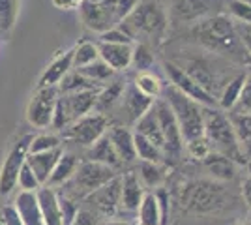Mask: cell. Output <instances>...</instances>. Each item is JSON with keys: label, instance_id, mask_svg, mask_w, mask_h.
I'll return each mask as SVG.
<instances>
[{"label": "cell", "instance_id": "cell-1", "mask_svg": "<svg viewBox=\"0 0 251 225\" xmlns=\"http://www.w3.org/2000/svg\"><path fill=\"white\" fill-rule=\"evenodd\" d=\"M191 38L208 53L220 54L236 64H251L240 38L236 34L234 21L225 13H214L191 25Z\"/></svg>", "mask_w": 251, "mask_h": 225}, {"label": "cell", "instance_id": "cell-2", "mask_svg": "<svg viewBox=\"0 0 251 225\" xmlns=\"http://www.w3.org/2000/svg\"><path fill=\"white\" fill-rule=\"evenodd\" d=\"M120 26L133 42L156 47L165 42L169 34V15L159 0H137L135 8L127 13Z\"/></svg>", "mask_w": 251, "mask_h": 225}, {"label": "cell", "instance_id": "cell-3", "mask_svg": "<svg viewBox=\"0 0 251 225\" xmlns=\"http://www.w3.org/2000/svg\"><path fill=\"white\" fill-rule=\"evenodd\" d=\"M135 4L137 0H83L77 10L86 30L101 34L118 26Z\"/></svg>", "mask_w": 251, "mask_h": 225}, {"label": "cell", "instance_id": "cell-4", "mask_svg": "<svg viewBox=\"0 0 251 225\" xmlns=\"http://www.w3.org/2000/svg\"><path fill=\"white\" fill-rule=\"evenodd\" d=\"M202 118H204V137L210 143L214 152H220L232 161H244V150L236 131L232 128L230 118L218 107H204L202 105Z\"/></svg>", "mask_w": 251, "mask_h": 225}, {"label": "cell", "instance_id": "cell-5", "mask_svg": "<svg viewBox=\"0 0 251 225\" xmlns=\"http://www.w3.org/2000/svg\"><path fill=\"white\" fill-rule=\"evenodd\" d=\"M161 96L169 103L171 111L175 113V118H176L184 143L204 135L202 105H201L199 101L188 98L184 92H180L176 86H173L171 83L165 85Z\"/></svg>", "mask_w": 251, "mask_h": 225}, {"label": "cell", "instance_id": "cell-6", "mask_svg": "<svg viewBox=\"0 0 251 225\" xmlns=\"http://www.w3.org/2000/svg\"><path fill=\"white\" fill-rule=\"evenodd\" d=\"M230 195L218 182L212 180H195L182 186L180 190V204L193 214H210L225 208Z\"/></svg>", "mask_w": 251, "mask_h": 225}, {"label": "cell", "instance_id": "cell-7", "mask_svg": "<svg viewBox=\"0 0 251 225\" xmlns=\"http://www.w3.org/2000/svg\"><path fill=\"white\" fill-rule=\"evenodd\" d=\"M113 176H116V171L113 167L92 160H84L79 163L74 176L68 182H64L60 188H56V190H60V192L66 193L68 197L75 199V201H83L88 193H92L100 186L109 182Z\"/></svg>", "mask_w": 251, "mask_h": 225}, {"label": "cell", "instance_id": "cell-8", "mask_svg": "<svg viewBox=\"0 0 251 225\" xmlns=\"http://www.w3.org/2000/svg\"><path fill=\"white\" fill-rule=\"evenodd\" d=\"M109 118L103 113H86L83 117H79L77 120H74L68 128L62 129V143L64 139L72 141L79 147L88 149L90 145H94L96 141L103 135L107 128H109Z\"/></svg>", "mask_w": 251, "mask_h": 225}, {"label": "cell", "instance_id": "cell-9", "mask_svg": "<svg viewBox=\"0 0 251 225\" xmlns=\"http://www.w3.org/2000/svg\"><path fill=\"white\" fill-rule=\"evenodd\" d=\"M32 141V133L21 135L17 141L11 143L10 150L0 167V197H8L15 192L17 188V176L25 165L26 154H28V145Z\"/></svg>", "mask_w": 251, "mask_h": 225}, {"label": "cell", "instance_id": "cell-10", "mask_svg": "<svg viewBox=\"0 0 251 225\" xmlns=\"http://www.w3.org/2000/svg\"><path fill=\"white\" fill-rule=\"evenodd\" d=\"M120 186L122 176L116 175L109 182L84 197V208L96 212L100 218H115L120 212Z\"/></svg>", "mask_w": 251, "mask_h": 225}, {"label": "cell", "instance_id": "cell-11", "mask_svg": "<svg viewBox=\"0 0 251 225\" xmlns=\"http://www.w3.org/2000/svg\"><path fill=\"white\" fill-rule=\"evenodd\" d=\"M154 109H156L157 122H159L163 141H165L163 156L165 158H178L182 154V149H184V139H182V133H180V128H178L175 113L171 111L169 103L163 98L154 100Z\"/></svg>", "mask_w": 251, "mask_h": 225}, {"label": "cell", "instance_id": "cell-12", "mask_svg": "<svg viewBox=\"0 0 251 225\" xmlns=\"http://www.w3.org/2000/svg\"><path fill=\"white\" fill-rule=\"evenodd\" d=\"M58 98L56 86H38L26 105V122L32 128H51L54 101Z\"/></svg>", "mask_w": 251, "mask_h": 225}, {"label": "cell", "instance_id": "cell-13", "mask_svg": "<svg viewBox=\"0 0 251 225\" xmlns=\"http://www.w3.org/2000/svg\"><path fill=\"white\" fill-rule=\"evenodd\" d=\"M216 13L214 0H173L169 6V26L171 25H195L197 21Z\"/></svg>", "mask_w": 251, "mask_h": 225}, {"label": "cell", "instance_id": "cell-14", "mask_svg": "<svg viewBox=\"0 0 251 225\" xmlns=\"http://www.w3.org/2000/svg\"><path fill=\"white\" fill-rule=\"evenodd\" d=\"M163 70L167 74L171 85L176 86L178 90L184 92L188 98L199 101L201 105H204V107H216L218 105V100L212 96L208 90H204L191 75L186 74L178 64H175V62H163Z\"/></svg>", "mask_w": 251, "mask_h": 225}, {"label": "cell", "instance_id": "cell-15", "mask_svg": "<svg viewBox=\"0 0 251 225\" xmlns=\"http://www.w3.org/2000/svg\"><path fill=\"white\" fill-rule=\"evenodd\" d=\"M98 51H100V58L115 72H126L131 64L133 45L129 43L98 42Z\"/></svg>", "mask_w": 251, "mask_h": 225}, {"label": "cell", "instance_id": "cell-16", "mask_svg": "<svg viewBox=\"0 0 251 225\" xmlns=\"http://www.w3.org/2000/svg\"><path fill=\"white\" fill-rule=\"evenodd\" d=\"M122 176V186H120V210L124 212H137L139 204L145 197V186L141 184L135 171H129Z\"/></svg>", "mask_w": 251, "mask_h": 225}, {"label": "cell", "instance_id": "cell-17", "mask_svg": "<svg viewBox=\"0 0 251 225\" xmlns=\"http://www.w3.org/2000/svg\"><path fill=\"white\" fill-rule=\"evenodd\" d=\"M120 101H122V111H124V115L129 124H135L137 120L143 117L148 109L152 107V103H154V100L145 96V94H141L133 83H129L124 88V94L120 98Z\"/></svg>", "mask_w": 251, "mask_h": 225}, {"label": "cell", "instance_id": "cell-18", "mask_svg": "<svg viewBox=\"0 0 251 225\" xmlns=\"http://www.w3.org/2000/svg\"><path fill=\"white\" fill-rule=\"evenodd\" d=\"M107 137L111 139L113 147H115L116 154L122 163H133L137 160L135 154V143H133V131L126 128L122 124H115L107 128Z\"/></svg>", "mask_w": 251, "mask_h": 225}, {"label": "cell", "instance_id": "cell-19", "mask_svg": "<svg viewBox=\"0 0 251 225\" xmlns=\"http://www.w3.org/2000/svg\"><path fill=\"white\" fill-rule=\"evenodd\" d=\"M62 152H64V145L58 147V149L26 154V165L32 169V173L36 175V178L40 180L42 186L47 184V180H49V176H51V173H52V167H54V163L58 161Z\"/></svg>", "mask_w": 251, "mask_h": 225}, {"label": "cell", "instance_id": "cell-20", "mask_svg": "<svg viewBox=\"0 0 251 225\" xmlns=\"http://www.w3.org/2000/svg\"><path fill=\"white\" fill-rule=\"evenodd\" d=\"M36 199H38V206L43 216L45 225H62V216H60V208H58V195H56V188L51 186H40L36 192Z\"/></svg>", "mask_w": 251, "mask_h": 225}, {"label": "cell", "instance_id": "cell-21", "mask_svg": "<svg viewBox=\"0 0 251 225\" xmlns=\"http://www.w3.org/2000/svg\"><path fill=\"white\" fill-rule=\"evenodd\" d=\"M72 68H74V53L66 51V53L58 54L51 64L43 70L38 86H56Z\"/></svg>", "mask_w": 251, "mask_h": 225}, {"label": "cell", "instance_id": "cell-22", "mask_svg": "<svg viewBox=\"0 0 251 225\" xmlns=\"http://www.w3.org/2000/svg\"><path fill=\"white\" fill-rule=\"evenodd\" d=\"M13 204L21 216L23 225H45L40 206H38L36 192H19Z\"/></svg>", "mask_w": 251, "mask_h": 225}, {"label": "cell", "instance_id": "cell-23", "mask_svg": "<svg viewBox=\"0 0 251 225\" xmlns=\"http://www.w3.org/2000/svg\"><path fill=\"white\" fill-rule=\"evenodd\" d=\"M79 163H81V160L75 156L74 152H66V150H64L62 154H60V158H58V161L54 163L51 176H49V180H47L45 186L60 188L64 182H68V180L74 176V173L77 171Z\"/></svg>", "mask_w": 251, "mask_h": 225}, {"label": "cell", "instance_id": "cell-24", "mask_svg": "<svg viewBox=\"0 0 251 225\" xmlns=\"http://www.w3.org/2000/svg\"><path fill=\"white\" fill-rule=\"evenodd\" d=\"M86 160L103 163V165H109V167H113V169L122 165V161L118 158V154H116V150H115V147H113L111 139L107 137V133H103L100 139L96 141L94 145L88 147V150H86Z\"/></svg>", "mask_w": 251, "mask_h": 225}, {"label": "cell", "instance_id": "cell-25", "mask_svg": "<svg viewBox=\"0 0 251 225\" xmlns=\"http://www.w3.org/2000/svg\"><path fill=\"white\" fill-rule=\"evenodd\" d=\"M133 126H135L137 133H141V135H143V137H147L150 143H154L157 149L163 150V147H165V141H163V133H161L159 122H157L154 103H152V107L148 109L147 113L139 118Z\"/></svg>", "mask_w": 251, "mask_h": 225}, {"label": "cell", "instance_id": "cell-26", "mask_svg": "<svg viewBox=\"0 0 251 225\" xmlns=\"http://www.w3.org/2000/svg\"><path fill=\"white\" fill-rule=\"evenodd\" d=\"M204 163V167H206V171L216 178V180H221V182H225V180H232L234 178V173H236V167H234V161L227 158V156H223L220 152H210L208 156L202 160Z\"/></svg>", "mask_w": 251, "mask_h": 225}, {"label": "cell", "instance_id": "cell-27", "mask_svg": "<svg viewBox=\"0 0 251 225\" xmlns=\"http://www.w3.org/2000/svg\"><path fill=\"white\" fill-rule=\"evenodd\" d=\"M124 88H126V83L122 79H116L113 81L109 86H101L100 88V92H98V96H96V105H94V111L96 113H107L109 109H113L120 101V98L124 94Z\"/></svg>", "mask_w": 251, "mask_h": 225}, {"label": "cell", "instance_id": "cell-28", "mask_svg": "<svg viewBox=\"0 0 251 225\" xmlns=\"http://www.w3.org/2000/svg\"><path fill=\"white\" fill-rule=\"evenodd\" d=\"M137 176L141 184L145 186V190H152V188H159L167 173L161 167V161H141L139 169H137Z\"/></svg>", "mask_w": 251, "mask_h": 225}, {"label": "cell", "instance_id": "cell-29", "mask_svg": "<svg viewBox=\"0 0 251 225\" xmlns=\"http://www.w3.org/2000/svg\"><path fill=\"white\" fill-rule=\"evenodd\" d=\"M133 85H135V88L141 94L152 98V100L161 98L163 88H165V83L161 81V77L152 74V72H137L135 79H133Z\"/></svg>", "mask_w": 251, "mask_h": 225}, {"label": "cell", "instance_id": "cell-30", "mask_svg": "<svg viewBox=\"0 0 251 225\" xmlns=\"http://www.w3.org/2000/svg\"><path fill=\"white\" fill-rule=\"evenodd\" d=\"M58 94H70V92H79V90H88V88H101L100 85H96L94 81H90L88 77H84L81 72L77 70H70L64 75V79L56 85Z\"/></svg>", "mask_w": 251, "mask_h": 225}, {"label": "cell", "instance_id": "cell-31", "mask_svg": "<svg viewBox=\"0 0 251 225\" xmlns=\"http://www.w3.org/2000/svg\"><path fill=\"white\" fill-rule=\"evenodd\" d=\"M137 225H161L159 208L154 192H147L137 208Z\"/></svg>", "mask_w": 251, "mask_h": 225}, {"label": "cell", "instance_id": "cell-32", "mask_svg": "<svg viewBox=\"0 0 251 225\" xmlns=\"http://www.w3.org/2000/svg\"><path fill=\"white\" fill-rule=\"evenodd\" d=\"M244 77H246V74H238L236 77L229 79V81L223 85L221 92L218 94V105H220L223 111H230V109L236 105L238 96H240L242 85H244Z\"/></svg>", "mask_w": 251, "mask_h": 225}, {"label": "cell", "instance_id": "cell-33", "mask_svg": "<svg viewBox=\"0 0 251 225\" xmlns=\"http://www.w3.org/2000/svg\"><path fill=\"white\" fill-rule=\"evenodd\" d=\"M19 15V0H0V36L8 38L15 28Z\"/></svg>", "mask_w": 251, "mask_h": 225}, {"label": "cell", "instance_id": "cell-34", "mask_svg": "<svg viewBox=\"0 0 251 225\" xmlns=\"http://www.w3.org/2000/svg\"><path fill=\"white\" fill-rule=\"evenodd\" d=\"M229 118L240 141L242 150L251 152V113H232Z\"/></svg>", "mask_w": 251, "mask_h": 225}, {"label": "cell", "instance_id": "cell-35", "mask_svg": "<svg viewBox=\"0 0 251 225\" xmlns=\"http://www.w3.org/2000/svg\"><path fill=\"white\" fill-rule=\"evenodd\" d=\"M75 70V68H74ZM77 72H81L84 77H88L90 81H94L96 85H103L105 81H109V79H113V75L116 74L113 68H109V66L105 64L101 58H98L94 62H90V64L83 66V68H77Z\"/></svg>", "mask_w": 251, "mask_h": 225}, {"label": "cell", "instance_id": "cell-36", "mask_svg": "<svg viewBox=\"0 0 251 225\" xmlns=\"http://www.w3.org/2000/svg\"><path fill=\"white\" fill-rule=\"evenodd\" d=\"M156 62V56L152 53V47L147 43L137 42L133 43V53H131V64L129 68H135L137 72H150V68Z\"/></svg>", "mask_w": 251, "mask_h": 225}, {"label": "cell", "instance_id": "cell-37", "mask_svg": "<svg viewBox=\"0 0 251 225\" xmlns=\"http://www.w3.org/2000/svg\"><path fill=\"white\" fill-rule=\"evenodd\" d=\"M133 143H135V154L141 161H161L163 150L157 149L154 143H150L147 137H143L141 133L133 131Z\"/></svg>", "mask_w": 251, "mask_h": 225}, {"label": "cell", "instance_id": "cell-38", "mask_svg": "<svg viewBox=\"0 0 251 225\" xmlns=\"http://www.w3.org/2000/svg\"><path fill=\"white\" fill-rule=\"evenodd\" d=\"M74 68H83V66L90 64L100 58V51H98V43L90 42V40H83L81 43H77L74 49Z\"/></svg>", "mask_w": 251, "mask_h": 225}, {"label": "cell", "instance_id": "cell-39", "mask_svg": "<svg viewBox=\"0 0 251 225\" xmlns=\"http://www.w3.org/2000/svg\"><path fill=\"white\" fill-rule=\"evenodd\" d=\"M62 137L54 135V133H40V135H32V141L28 145V154L34 152H43V150H51L62 147Z\"/></svg>", "mask_w": 251, "mask_h": 225}, {"label": "cell", "instance_id": "cell-40", "mask_svg": "<svg viewBox=\"0 0 251 225\" xmlns=\"http://www.w3.org/2000/svg\"><path fill=\"white\" fill-rule=\"evenodd\" d=\"M56 195H58V208H60V216H62V225H72V222L79 212V204H77L79 201L68 197L60 190H56Z\"/></svg>", "mask_w": 251, "mask_h": 225}, {"label": "cell", "instance_id": "cell-41", "mask_svg": "<svg viewBox=\"0 0 251 225\" xmlns=\"http://www.w3.org/2000/svg\"><path fill=\"white\" fill-rule=\"evenodd\" d=\"M227 13L232 21L250 23L251 25V4L246 0H229L227 2Z\"/></svg>", "mask_w": 251, "mask_h": 225}, {"label": "cell", "instance_id": "cell-42", "mask_svg": "<svg viewBox=\"0 0 251 225\" xmlns=\"http://www.w3.org/2000/svg\"><path fill=\"white\" fill-rule=\"evenodd\" d=\"M230 111L232 113H251V72H248L244 77V85H242L238 101Z\"/></svg>", "mask_w": 251, "mask_h": 225}, {"label": "cell", "instance_id": "cell-43", "mask_svg": "<svg viewBox=\"0 0 251 225\" xmlns=\"http://www.w3.org/2000/svg\"><path fill=\"white\" fill-rule=\"evenodd\" d=\"M17 186H19V192H38V188L42 186L40 180L36 178V175L32 173V169L26 165V160L17 176Z\"/></svg>", "mask_w": 251, "mask_h": 225}, {"label": "cell", "instance_id": "cell-44", "mask_svg": "<svg viewBox=\"0 0 251 225\" xmlns=\"http://www.w3.org/2000/svg\"><path fill=\"white\" fill-rule=\"evenodd\" d=\"M186 150H188V154L191 158L202 161L212 152V147H210V143L206 141V137L202 135V137H197V139L186 141Z\"/></svg>", "mask_w": 251, "mask_h": 225}, {"label": "cell", "instance_id": "cell-45", "mask_svg": "<svg viewBox=\"0 0 251 225\" xmlns=\"http://www.w3.org/2000/svg\"><path fill=\"white\" fill-rule=\"evenodd\" d=\"M156 201H157V208H159V218H161V225H167L169 224V216H171V193H169L167 188L159 186L156 192Z\"/></svg>", "mask_w": 251, "mask_h": 225}, {"label": "cell", "instance_id": "cell-46", "mask_svg": "<svg viewBox=\"0 0 251 225\" xmlns=\"http://www.w3.org/2000/svg\"><path fill=\"white\" fill-rule=\"evenodd\" d=\"M98 40H100V42H107V43H129V45L135 43L131 38H129V34L126 32L120 25H118V26H113V28H109V30H105V32H101Z\"/></svg>", "mask_w": 251, "mask_h": 225}, {"label": "cell", "instance_id": "cell-47", "mask_svg": "<svg viewBox=\"0 0 251 225\" xmlns=\"http://www.w3.org/2000/svg\"><path fill=\"white\" fill-rule=\"evenodd\" d=\"M0 218H2L4 225H23L21 216H19V212H17V208H15L13 203L0 204Z\"/></svg>", "mask_w": 251, "mask_h": 225}, {"label": "cell", "instance_id": "cell-48", "mask_svg": "<svg viewBox=\"0 0 251 225\" xmlns=\"http://www.w3.org/2000/svg\"><path fill=\"white\" fill-rule=\"evenodd\" d=\"M101 224V218L92 212V210H88V208H79V212L75 216V220L72 222V225H100Z\"/></svg>", "mask_w": 251, "mask_h": 225}, {"label": "cell", "instance_id": "cell-49", "mask_svg": "<svg viewBox=\"0 0 251 225\" xmlns=\"http://www.w3.org/2000/svg\"><path fill=\"white\" fill-rule=\"evenodd\" d=\"M234 26H236V34H238L242 45H244V49H246V53H248V56H250L251 60V25L250 23L234 21Z\"/></svg>", "mask_w": 251, "mask_h": 225}, {"label": "cell", "instance_id": "cell-50", "mask_svg": "<svg viewBox=\"0 0 251 225\" xmlns=\"http://www.w3.org/2000/svg\"><path fill=\"white\" fill-rule=\"evenodd\" d=\"M83 0H52V4L58 8V10H75L79 8Z\"/></svg>", "mask_w": 251, "mask_h": 225}, {"label": "cell", "instance_id": "cell-51", "mask_svg": "<svg viewBox=\"0 0 251 225\" xmlns=\"http://www.w3.org/2000/svg\"><path fill=\"white\" fill-rule=\"evenodd\" d=\"M242 197H244L246 204L251 208V176H248V178L242 182Z\"/></svg>", "mask_w": 251, "mask_h": 225}, {"label": "cell", "instance_id": "cell-52", "mask_svg": "<svg viewBox=\"0 0 251 225\" xmlns=\"http://www.w3.org/2000/svg\"><path fill=\"white\" fill-rule=\"evenodd\" d=\"M100 225H135V224H129V222H105V224H100Z\"/></svg>", "mask_w": 251, "mask_h": 225}, {"label": "cell", "instance_id": "cell-53", "mask_svg": "<svg viewBox=\"0 0 251 225\" xmlns=\"http://www.w3.org/2000/svg\"><path fill=\"white\" fill-rule=\"evenodd\" d=\"M248 171H250V176H251V161L248 163Z\"/></svg>", "mask_w": 251, "mask_h": 225}, {"label": "cell", "instance_id": "cell-54", "mask_svg": "<svg viewBox=\"0 0 251 225\" xmlns=\"http://www.w3.org/2000/svg\"><path fill=\"white\" fill-rule=\"evenodd\" d=\"M238 225H251V222H244V224H238Z\"/></svg>", "mask_w": 251, "mask_h": 225}, {"label": "cell", "instance_id": "cell-55", "mask_svg": "<svg viewBox=\"0 0 251 225\" xmlns=\"http://www.w3.org/2000/svg\"><path fill=\"white\" fill-rule=\"evenodd\" d=\"M0 225H4V222H2V218H0Z\"/></svg>", "mask_w": 251, "mask_h": 225}]
</instances>
